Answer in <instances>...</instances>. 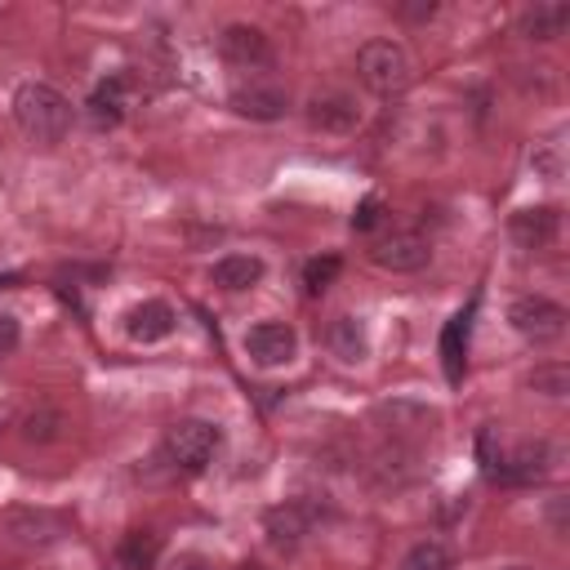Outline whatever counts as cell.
Returning <instances> with one entry per match:
<instances>
[{"label": "cell", "instance_id": "cell-17", "mask_svg": "<svg viewBox=\"0 0 570 570\" xmlns=\"http://www.w3.org/2000/svg\"><path fill=\"white\" fill-rule=\"evenodd\" d=\"M325 338H330V352L338 361H347V365H356V361L370 356V334H365L361 316H334V325H330Z\"/></svg>", "mask_w": 570, "mask_h": 570}, {"label": "cell", "instance_id": "cell-4", "mask_svg": "<svg viewBox=\"0 0 570 570\" xmlns=\"http://www.w3.org/2000/svg\"><path fill=\"white\" fill-rule=\"evenodd\" d=\"M508 325L521 338H530V343L543 347V343H557L566 334V307L552 303V298H543V294H525V298H517L508 307Z\"/></svg>", "mask_w": 570, "mask_h": 570}, {"label": "cell", "instance_id": "cell-31", "mask_svg": "<svg viewBox=\"0 0 570 570\" xmlns=\"http://www.w3.org/2000/svg\"><path fill=\"white\" fill-rule=\"evenodd\" d=\"M0 423H4V410H0Z\"/></svg>", "mask_w": 570, "mask_h": 570}, {"label": "cell", "instance_id": "cell-19", "mask_svg": "<svg viewBox=\"0 0 570 570\" xmlns=\"http://www.w3.org/2000/svg\"><path fill=\"white\" fill-rule=\"evenodd\" d=\"M468 321H472V307L450 316V325L441 330V365H445V379L459 383L463 379V361H468Z\"/></svg>", "mask_w": 570, "mask_h": 570}, {"label": "cell", "instance_id": "cell-21", "mask_svg": "<svg viewBox=\"0 0 570 570\" xmlns=\"http://www.w3.org/2000/svg\"><path fill=\"white\" fill-rule=\"evenodd\" d=\"M401 570H454V557H450L445 543L423 539V543H414V548L401 557Z\"/></svg>", "mask_w": 570, "mask_h": 570}, {"label": "cell", "instance_id": "cell-20", "mask_svg": "<svg viewBox=\"0 0 570 570\" xmlns=\"http://www.w3.org/2000/svg\"><path fill=\"white\" fill-rule=\"evenodd\" d=\"M62 428H67V419H62L58 410H49V405H40V410L22 414V423H18L22 441H31V445H49V441H58V436H62Z\"/></svg>", "mask_w": 570, "mask_h": 570}, {"label": "cell", "instance_id": "cell-18", "mask_svg": "<svg viewBox=\"0 0 570 570\" xmlns=\"http://www.w3.org/2000/svg\"><path fill=\"white\" fill-rule=\"evenodd\" d=\"M9 534L22 539V543H53V539L67 534V521L53 517V512H45V508H40V512L27 508V512H13V517H9Z\"/></svg>", "mask_w": 570, "mask_h": 570}, {"label": "cell", "instance_id": "cell-2", "mask_svg": "<svg viewBox=\"0 0 570 570\" xmlns=\"http://www.w3.org/2000/svg\"><path fill=\"white\" fill-rule=\"evenodd\" d=\"M356 76L374 94H401L410 85V53L396 40H365L356 53Z\"/></svg>", "mask_w": 570, "mask_h": 570}, {"label": "cell", "instance_id": "cell-23", "mask_svg": "<svg viewBox=\"0 0 570 570\" xmlns=\"http://www.w3.org/2000/svg\"><path fill=\"white\" fill-rule=\"evenodd\" d=\"M338 254H321V258H307L303 263V285H307V294H325L330 285H334V276H338Z\"/></svg>", "mask_w": 570, "mask_h": 570}, {"label": "cell", "instance_id": "cell-27", "mask_svg": "<svg viewBox=\"0 0 570 570\" xmlns=\"http://www.w3.org/2000/svg\"><path fill=\"white\" fill-rule=\"evenodd\" d=\"M396 13H401L405 22H428V18L436 13V4H432V0H414V4H396Z\"/></svg>", "mask_w": 570, "mask_h": 570}, {"label": "cell", "instance_id": "cell-1", "mask_svg": "<svg viewBox=\"0 0 570 570\" xmlns=\"http://www.w3.org/2000/svg\"><path fill=\"white\" fill-rule=\"evenodd\" d=\"M13 120H18V129H22L27 138H36V142H58V138H67V129H71V102H67L62 89H53V85H45V80H27V85H18V94H13Z\"/></svg>", "mask_w": 570, "mask_h": 570}, {"label": "cell", "instance_id": "cell-8", "mask_svg": "<svg viewBox=\"0 0 570 570\" xmlns=\"http://www.w3.org/2000/svg\"><path fill=\"white\" fill-rule=\"evenodd\" d=\"M370 258H374L383 272H423L428 258H432V245H428V236H419V232H392V236L374 240Z\"/></svg>", "mask_w": 570, "mask_h": 570}, {"label": "cell", "instance_id": "cell-12", "mask_svg": "<svg viewBox=\"0 0 570 570\" xmlns=\"http://www.w3.org/2000/svg\"><path fill=\"white\" fill-rule=\"evenodd\" d=\"M508 232H512V240H517L521 249H548V245L557 240V232H561V214H557L552 205L517 209L512 223H508Z\"/></svg>", "mask_w": 570, "mask_h": 570}, {"label": "cell", "instance_id": "cell-25", "mask_svg": "<svg viewBox=\"0 0 570 570\" xmlns=\"http://www.w3.org/2000/svg\"><path fill=\"white\" fill-rule=\"evenodd\" d=\"M165 570H218V566L209 557H200V552H178V557H169Z\"/></svg>", "mask_w": 570, "mask_h": 570}, {"label": "cell", "instance_id": "cell-29", "mask_svg": "<svg viewBox=\"0 0 570 570\" xmlns=\"http://www.w3.org/2000/svg\"><path fill=\"white\" fill-rule=\"evenodd\" d=\"M508 570H530V566H508Z\"/></svg>", "mask_w": 570, "mask_h": 570}, {"label": "cell", "instance_id": "cell-13", "mask_svg": "<svg viewBox=\"0 0 570 570\" xmlns=\"http://www.w3.org/2000/svg\"><path fill=\"white\" fill-rule=\"evenodd\" d=\"M227 102H232V111L245 116V120H281L285 107H289V98H285L276 85H240V89H232Z\"/></svg>", "mask_w": 570, "mask_h": 570}, {"label": "cell", "instance_id": "cell-5", "mask_svg": "<svg viewBox=\"0 0 570 570\" xmlns=\"http://www.w3.org/2000/svg\"><path fill=\"white\" fill-rule=\"evenodd\" d=\"M245 356L263 370H276V365H289L298 356V334L294 325L285 321H258L245 330Z\"/></svg>", "mask_w": 570, "mask_h": 570}, {"label": "cell", "instance_id": "cell-14", "mask_svg": "<svg viewBox=\"0 0 570 570\" xmlns=\"http://www.w3.org/2000/svg\"><path fill=\"white\" fill-rule=\"evenodd\" d=\"M263 272H267V263H263L258 254H223V258L214 263L209 281H214L218 289H227V294H245V289H254V285L263 281Z\"/></svg>", "mask_w": 570, "mask_h": 570}, {"label": "cell", "instance_id": "cell-6", "mask_svg": "<svg viewBox=\"0 0 570 570\" xmlns=\"http://www.w3.org/2000/svg\"><path fill=\"white\" fill-rule=\"evenodd\" d=\"M312 525H316V508L303 503V499H285V503L263 512V534L276 552H294L312 534Z\"/></svg>", "mask_w": 570, "mask_h": 570}, {"label": "cell", "instance_id": "cell-3", "mask_svg": "<svg viewBox=\"0 0 570 570\" xmlns=\"http://www.w3.org/2000/svg\"><path fill=\"white\" fill-rule=\"evenodd\" d=\"M218 445H223V432L209 419H178L165 436V450H169L174 468H183V472H205L214 463Z\"/></svg>", "mask_w": 570, "mask_h": 570}, {"label": "cell", "instance_id": "cell-15", "mask_svg": "<svg viewBox=\"0 0 570 570\" xmlns=\"http://www.w3.org/2000/svg\"><path fill=\"white\" fill-rule=\"evenodd\" d=\"M160 534L156 530H125L116 543V570H156Z\"/></svg>", "mask_w": 570, "mask_h": 570}, {"label": "cell", "instance_id": "cell-22", "mask_svg": "<svg viewBox=\"0 0 570 570\" xmlns=\"http://www.w3.org/2000/svg\"><path fill=\"white\" fill-rule=\"evenodd\" d=\"M539 396H548V401H561L566 392H570V370L561 365V361H552V365H534V374L525 379Z\"/></svg>", "mask_w": 570, "mask_h": 570}, {"label": "cell", "instance_id": "cell-10", "mask_svg": "<svg viewBox=\"0 0 570 570\" xmlns=\"http://www.w3.org/2000/svg\"><path fill=\"white\" fill-rule=\"evenodd\" d=\"M120 321H125V334H129L134 343H160V338H169L174 325H178V316H174V307H169L165 298H142V303H134Z\"/></svg>", "mask_w": 570, "mask_h": 570}, {"label": "cell", "instance_id": "cell-11", "mask_svg": "<svg viewBox=\"0 0 570 570\" xmlns=\"http://www.w3.org/2000/svg\"><path fill=\"white\" fill-rule=\"evenodd\" d=\"M129 111V76H107L94 85L89 102H85V116L94 129H116Z\"/></svg>", "mask_w": 570, "mask_h": 570}, {"label": "cell", "instance_id": "cell-26", "mask_svg": "<svg viewBox=\"0 0 570 570\" xmlns=\"http://www.w3.org/2000/svg\"><path fill=\"white\" fill-rule=\"evenodd\" d=\"M18 338H22V330H18V321H13L9 312H0V356H9V352L18 347Z\"/></svg>", "mask_w": 570, "mask_h": 570}, {"label": "cell", "instance_id": "cell-7", "mask_svg": "<svg viewBox=\"0 0 570 570\" xmlns=\"http://www.w3.org/2000/svg\"><path fill=\"white\" fill-rule=\"evenodd\" d=\"M303 116H307L312 129H321V134H338V138L352 134V129L361 125V107H356V98H347V94H338V89L312 94L307 107H303Z\"/></svg>", "mask_w": 570, "mask_h": 570}, {"label": "cell", "instance_id": "cell-30", "mask_svg": "<svg viewBox=\"0 0 570 570\" xmlns=\"http://www.w3.org/2000/svg\"><path fill=\"white\" fill-rule=\"evenodd\" d=\"M245 570H263V566H254V561H249V566H245Z\"/></svg>", "mask_w": 570, "mask_h": 570}, {"label": "cell", "instance_id": "cell-9", "mask_svg": "<svg viewBox=\"0 0 570 570\" xmlns=\"http://www.w3.org/2000/svg\"><path fill=\"white\" fill-rule=\"evenodd\" d=\"M218 53H223L232 67H240V71H254V67H267V62H272V45H267V36H263L258 27H249V22H232V27H223V36H218Z\"/></svg>", "mask_w": 570, "mask_h": 570}, {"label": "cell", "instance_id": "cell-24", "mask_svg": "<svg viewBox=\"0 0 570 570\" xmlns=\"http://www.w3.org/2000/svg\"><path fill=\"white\" fill-rule=\"evenodd\" d=\"M383 223V200L379 196H365L361 205H356V214H352V232H370V227H379Z\"/></svg>", "mask_w": 570, "mask_h": 570}, {"label": "cell", "instance_id": "cell-28", "mask_svg": "<svg viewBox=\"0 0 570 570\" xmlns=\"http://www.w3.org/2000/svg\"><path fill=\"white\" fill-rule=\"evenodd\" d=\"M548 517H552V530L566 534V499H552V512Z\"/></svg>", "mask_w": 570, "mask_h": 570}, {"label": "cell", "instance_id": "cell-16", "mask_svg": "<svg viewBox=\"0 0 570 570\" xmlns=\"http://www.w3.org/2000/svg\"><path fill=\"white\" fill-rule=\"evenodd\" d=\"M566 27H570V4H561V0H543V4L521 13V36L525 40H557Z\"/></svg>", "mask_w": 570, "mask_h": 570}]
</instances>
